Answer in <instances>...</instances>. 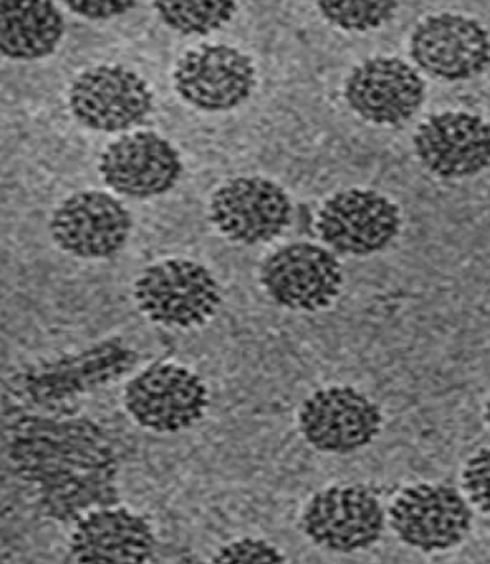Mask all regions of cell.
Segmentation results:
<instances>
[{
	"label": "cell",
	"mask_w": 490,
	"mask_h": 564,
	"mask_svg": "<svg viewBox=\"0 0 490 564\" xmlns=\"http://www.w3.org/2000/svg\"><path fill=\"white\" fill-rule=\"evenodd\" d=\"M98 172L119 195L151 199L175 188L183 163L179 152L165 138L139 131L111 142L101 154Z\"/></svg>",
	"instance_id": "2e32d148"
},
{
	"label": "cell",
	"mask_w": 490,
	"mask_h": 564,
	"mask_svg": "<svg viewBox=\"0 0 490 564\" xmlns=\"http://www.w3.org/2000/svg\"><path fill=\"white\" fill-rule=\"evenodd\" d=\"M66 32L63 13L47 0H3L0 3V53L32 63L51 56Z\"/></svg>",
	"instance_id": "d6986e66"
},
{
	"label": "cell",
	"mask_w": 490,
	"mask_h": 564,
	"mask_svg": "<svg viewBox=\"0 0 490 564\" xmlns=\"http://www.w3.org/2000/svg\"><path fill=\"white\" fill-rule=\"evenodd\" d=\"M153 7L163 23L183 36L210 35L230 22L238 10L231 0H156Z\"/></svg>",
	"instance_id": "ffe728a7"
},
{
	"label": "cell",
	"mask_w": 490,
	"mask_h": 564,
	"mask_svg": "<svg viewBox=\"0 0 490 564\" xmlns=\"http://www.w3.org/2000/svg\"><path fill=\"white\" fill-rule=\"evenodd\" d=\"M410 44L414 63L437 79L468 80L490 66L488 30L469 17H427L415 26Z\"/></svg>",
	"instance_id": "9a60e30c"
},
{
	"label": "cell",
	"mask_w": 490,
	"mask_h": 564,
	"mask_svg": "<svg viewBox=\"0 0 490 564\" xmlns=\"http://www.w3.org/2000/svg\"><path fill=\"white\" fill-rule=\"evenodd\" d=\"M381 426L380 406L350 386L316 390L298 413L302 436L323 454H353L372 444Z\"/></svg>",
	"instance_id": "8fae6325"
},
{
	"label": "cell",
	"mask_w": 490,
	"mask_h": 564,
	"mask_svg": "<svg viewBox=\"0 0 490 564\" xmlns=\"http://www.w3.org/2000/svg\"><path fill=\"white\" fill-rule=\"evenodd\" d=\"M64 3L69 7L70 12L94 22L115 19L138 6L135 2L124 0H66Z\"/></svg>",
	"instance_id": "cb8c5ba5"
},
{
	"label": "cell",
	"mask_w": 490,
	"mask_h": 564,
	"mask_svg": "<svg viewBox=\"0 0 490 564\" xmlns=\"http://www.w3.org/2000/svg\"><path fill=\"white\" fill-rule=\"evenodd\" d=\"M3 452L13 475L35 491L44 518L77 522L121 499L113 444L88 417L17 416L3 426Z\"/></svg>",
	"instance_id": "6da1fadb"
},
{
	"label": "cell",
	"mask_w": 490,
	"mask_h": 564,
	"mask_svg": "<svg viewBox=\"0 0 490 564\" xmlns=\"http://www.w3.org/2000/svg\"><path fill=\"white\" fill-rule=\"evenodd\" d=\"M132 226L128 207L113 195L85 189L54 210L50 232L66 253L81 260H108L124 250Z\"/></svg>",
	"instance_id": "7c38bea8"
},
{
	"label": "cell",
	"mask_w": 490,
	"mask_h": 564,
	"mask_svg": "<svg viewBox=\"0 0 490 564\" xmlns=\"http://www.w3.org/2000/svg\"><path fill=\"white\" fill-rule=\"evenodd\" d=\"M173 84L176 94L197 110L224 113L251 97L257 87V67L238 47L200 44L178 61Z\"/></svg>",
	"instance_id": "30bf717a"
},
{
	"label": "cell",
	"mask_w": 490,
	"mask_h": 564,
	"mask_svg": "<svg viewBox=\"0 0 490 564\" xmlns=\"http://www.w3.org/2000/svg\"><path fill=\"white\" fill-rule=\"evenodd\" d=\"M401 226L398 204L369 188L340 189L323 203L315 223L319 239L336 253L362 258L390 247Z\"/></svg>",
	"instance_id": "ba28073f"
},
{
	"label": "cell",
	"mask_w": 490,
	"mask_h": 564,
	"mask_svg": "<svg viewBox=\"0 0 490 564\" xmlns=\"http://www.w3.org/2000/svg\"><path fill=\"white\" fill-rule=\"evenodd\" d=\"M213 563L216 564H281L285 563L284 553L261 539L233 540L227 545L220 546L219 552L214 555Z\"/></svg>",
	"instance_id": "7402d4cb"
},
{
	"label": "cell",
	"mask_w": 490,
	"mask_h": 564,
	"mask_svg": "<svg viewBox=\"0 0 490 564\" xmlns=\"http://www.w3.org/2000/svg\"><path fill=\"white\" fill-rule=\"evenodd\" d=\"M413 144L422 165L444 180L471 178L490 166V124L468 111L432 115Z\"/></svg>",
	"instance_id": "e0dca14e"
},
{
	"label": "cell",
	"mask_w": 490,
	"mask_h": 564,
	"mask_svg": "<svg viewBox=\"0 0 490 564\" xmlns=\"http://www.w3.org/2000/svg\"><path fill=\"white\" fill-rule=\"evenodd\" d=\"M132 294L149 321L170 328H200L222 305L219 281L204 264L186 258L145 267L135 278Z\"/></svg>",
	"instance_id": "3957f363"
},
{
	"label": "cell",
	"mask_w": 490,
	"mask_h": 564,
	"mask_svg": "<svg viewBox=\"0 0 490 564\" xmlns=\"http://www.w3.org/2000/svg\"><path fill=\"white\" fill-rule=\"evenodd\" d=\"M386 527L380 499L366 486H329L303 509V535L333 553H356L375 545Z\"/></svg>",
	"instance_id": "5b68a950"
},
{
	"label": "cell",
	"mask_w": 490,
	"mask_h": 564,
	"mask_svg": "<svg viewBox=\"0 0 490 564\" xmlns=\"http://www.w3.org/2000/svg\"><path fill=\"white\" fill-rule=\"evenodd\" d=\"M344 98L362 120L400 128L421 110L425 82L400 57H370L347 77Z\"/></svg>",
	"instance_id": "5bb4252c"
},
{
	"label": "cell",
	"mask_w": 490,
	"mask_h": 564,
	"mask_svg": "<svg viewBox=\"0 0 490 564\" xmlns=\"http://www.w3.org/2000/svg\"><path fill=\"white\" fill-rule=\"evenodd\" d=\"M138 362V351L121 338L105 339L77 355L29 364L10 377L9 392L33 406L69 402L118 382Z\"/></svg>",
	"instance_id": "7a4b0ae2"
},
{
	"label": "cell",
	"mask_w": 490,
	"mask_h": 564,
	"mask_svg": "<svg viewBox=\"0 0 490 564\" xmlns=\"http://www.w3.org/2000/svg\"><path fill=\"white\" fill-rule=\"evenodd\" d=\"M400 3L391 0H335L318 2L319 12L331 25L346 32H369L393 20Z\"/></svg>",
	"instance_id": "44dd1931"
},
{
	"label": "cell",
	"mask_w": 490,
	"mask_h": 564,
	"mask_svg": "<svg viewBox=\"0 0 490 564\" xmlns=\"http://www.w3.org/2000/svg\"><path fill=\"white\" fill-rule=\"evenodd\" d=\"M265 294L292 312L328 311L342 291L344 273L328 248L297 242L265 258L260 271Z\"/></svg>",
	"instance_id": "52a82bcc"
},
{
	"label": "cell",
	"mask_w": 490,
	"mask_h": 564,
	"mask_svg": "<svg viewBox=\"0 0 490 564\" xmlns=\"http://www.w3.org/2000/svg\"><path fill=\"white\" fill-rule=\"evenodd\" d=\"M287 193L265 176H237L214 192L209 217L220 236L235 245L254 247L277 239L291 226Z\"/></svg>",
	"instance_id": "9c48e42d"
},
{
	"label": "cell",
	"mask_w": 490,
	"mask_h": 564,
	"mask_svg": "<svg viewBox=\"0 0 490 564\" xmlns=\"http://www.w3.org/2000/svg\"><path fill=\"white\" fill-rule=\"evenodd\" d=\"M391 530L422 553L447 552L471 533L475 512L465 496L448 485L407 486L391 502Z\"/></svg>",
	"instance_id": "8992f818"
},
{
	"label": "cell",
	"mask_w": 490,
	"mask_h": 564,
	"mask_svg": "<svg viewBox=\"0 0 490 564\" xmlns=\"http://www.w3.org/2000/svg\"><path fill=\"white\" fill-rule=\"evenodd\" d=\"M484 417H486V423H488L489 427H490V397H489L488 403H486Z\"/></svg>",
	"instance_id": "d4e9b609"
},
{
	"label": "cell",
	"mask_w": 490,
	"mask_h": 564,
	"mask_svg": "<svg viewBox=\"0 0 490 564\" xmlns=\"http://www.w3.org/2000/svg\"><path fill=\"white\" fill-rule=\"evenodd\" d=\"M69 108L85 128L100 132L128 131L153 108L148 82L124 66H97L70 85Z\"/></svg>",
	"instance_id": "4fadbf2b"
},
{
	"label": "cell",
	"mask_w": 490,
	"mask_h": 564,
	"mask_svg": "<svg viewBox=\"0 0 490 564\" xmlns=\"http://www.w3.org/2000/svg\"><path fill=\"white\" fill-rule=\"evenodd\" d=\"M155 550L156 536L148 519L121 506L87 512L69 539L73 563H152Z\"/></svg>",
	"instance_id": "ac0fdd59"
},
{
	"label": "cell",
	"mask_w": 490,
	"mask_h": 564,
	"mask_svg": "<svg viewBox=\"0 0 490 564\" xmlns=\"http://www.w3.org/2000/svg\"><path fill=\"white\" fill-rule=\"evenodd\" d=\"M461 477L469 501L482 514L490 516V447L481 448L469 458Z\"/></svg>",
	"instance_id": "603a6c76"
},
{
	"label": "cell",
	"mask_w": 490,
	"mask_h": 564,
	"mask_svg": "<svg viewBox=\"0 0 490 564\" xmlns=\"http://www.w3.org/2000/svg\"><path fill=\"white\" fill-rule=\"evenodd\" d=\"M122 404L142 430L178 434L206 417L209 387L188 367L155 362L126 383Z\"/></svg>",
	"instance_id": "277c9868"
}]
</instances>
